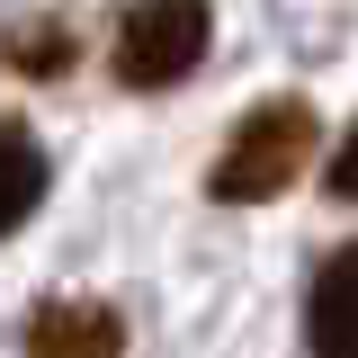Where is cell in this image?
Returning <instances> with one entry per match:
<instances>
[{
	"label": "cell",
	"instance_id": "obj_1",
	"mask_svg": "<svg viewBox=\"0 0 358 358\" xmlns=\"http://www.w3.org/2000/svg\"><path fill=\"white\" fill-rule=\"evenodd\" d=\"M313 143H322V126H313L305 99H260L242 126L224 134L215 171H206V197H224V206H268V197H287V188L305 179Z\"/></svg>",
	"mask_w": 358,
	"mask_h": 358
},
{
	"label": "cell",
	"instance_id": "obj_2",
	"mask_svg": "<svg viewBox=\"0 0 358 358\" xmlns=\"http://www.w3.org/2000/svg\"><path fill=\"white\" fill-rule=\"evenodd\" d=\"M206 63V0H134L117 18V81L171 90Z\"/></svg>",
	"mask_w": 358,
	"mask_h": 358
},
{
	"label": "cell",
	"instance_id": "obj_3",
	"mask_svg": "<svg viewBox=\"0 0 358 358\" xmlns=\"http://www.w3.org/2000/svg\"><path fill=\"white\" fill-rule=\"evenodd\" d=\"M27 358H126V322L99 296H45L27 313Z\"/></svg>",
	"mask_w": 358,
	"mask_h": 358
},
{
	"label": "cell",
	"instance_id": "obj_4",
	"mask_svg": "<svg viewBox=\"0 0 358 358\" xmlns=\"http://www.w3.org/2000/svg\"><path fill=\"white\" fill-rule=\"evenodd\" d=\"M305 350L313 358H358V242H341L305 287Z\"/></svg>",
	"mask_w": 358,
	"mask_h": 358
},
{
	"label": "cell",
	"instance_id": "obj_5",
	"mask_svg": "<svg viewBox=\"0 0 358 358\" xmlns=\"http://www.w3.org/2000/svg\"><path fill=\"white\" fill-rule=\"evenodd\" d=\"M45 197V152L27 126H0V233H18V224L36 215Z\"/></svg>",
	"mask_w": 358,
	"mask_h": 358
},
{
	"label": "cell",
	"instance_id": "obj_6",
	"mask_svg": "<svg viewBox=\"0 0 358 358\" xmlns=\"http://www.w3.org/2000/svg\"><path fill=\"white\" fill-rule=\"evenodd\" d=\"M322 179H331V197H350V206H358V126L341 134V152H331V171H322Z\"/></svg>",
	"mask_w": 358,
	"mask_h": 358
}]
</instances>
